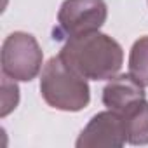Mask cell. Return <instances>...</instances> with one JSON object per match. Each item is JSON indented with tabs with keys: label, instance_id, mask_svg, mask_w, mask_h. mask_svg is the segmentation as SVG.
I'll use <instances>...</instances> for the list:
<instances>
[{
	"label": "cell",
	"instance_id": "52a82bcc",
	"mask_svg": "<svg viewBox=\"0 0 148 148\" xmlns=\"http://www.w3.org/2000/svg\"><path fill=\"white\" fill-rule=\"evenodd\" d=\"M127 127V143L131 145H148V101L139 99L124 113Z\"/></svg>",
	"mask_w": 148,
	"mask_h": 148
},
{
	"label": "cell",
	"instance_id": "ba28073f",
	"mask_svg": "<svg viewBox=\"0 0 148 148\" xmlns=\"http://www.w3.org/2000/svg\"><path fill=\"white\" fill-rule=\"evenodd\" d=\"M129 73L145 87H148V35L139 37L129 52Z\"/></svg>",
	"mask_w": 148,
	"mask_h": 148
},
{
	"label": "cell",
	"instance_id": "9c48e42d",
	"mask_svg": "<svg viewBox=\"0 0 148 148\" xmlns=\"http://www.w3.org/2000/svg\"><path fill=\"white\" fill-rule=\"evenodd\" d=\"M19 103V87L14 79L2 73V108H0V117L5 119L11 112L16 110Z\"/></svg>",
	"mask_w": 148,
	"mask_h": 148
},
{
	"label": "cell",
	"instance_id": "3957f363",
	"mask_svg": "<svg viewBox=\"0 0 148 148\" xmlns=\"http://www.w3.org/2000/svg\"><path fill=\"white\" fill-rule=\"evenodd\" d=\"M44 52L37 38L26 32L11 33L2 44V73L19 82H30L42 71Z\"/></svg>",
	"mask_w": 148,
	"mask_h": 148
},
{
	"label": "cell",
	"instance_id": "8992f818",
	"mask_svg": "<svg viewBox=\"0 0 148 148\" xmlns=\"http://www.w3.org/2000/svg\"><path fill=\"white\" fill-rule=\"evenodd\" d=\"M139 99H145V86H141L131 73L115 75L103 89V105L108 110L124 113Z\"/></svg>",
	"mask_w": 148,
	"mask_h": 148
},
{
	"label": "cell",
	"instance_id": "5b68a950",
	"mask_svg": "<svg viewBox=\"0 0 148 148\" xmlns=\"http://www.w3.org/2000/svg\"><path fill=\"white\" fill-rule=\"evenodd\" d=\"M127 143V127L125 119L120 112L105 110L96 113L89 124L82 129L80 136L75 141L77 148H92V146H112L120 148Z\"/></svg>",
	"mask_w": 148,
	"mask_h": 148
},
{
	"label": "cell",
	"instance_id": "7a4b0ae2",
	"mask_svg": "<svg viewBox=\"0 0 148 148\" xmlns=\"http://www.w3.org/2000/svg\"><path fill=\"white\" fill-rule=\"evenodd\" d=\"M40 92L51 108L61 112H80L91 101L87 79L68 66L59 54L51 58L42 68Z\"/></svg>",
	"mask_w": 148,
	"mask_h": 148
},
{
	"label": "cell",
	"instance_id": "6da1fadb",
	"mask_svg": "<svg viewBox=\"0 0 148 148\" xmlns=\"http://www.w3.org/2000/svg\"><path fill=\"white\" fill-rule=\"evenodd\" d=\"M61 59L87 80H110L122 68V45L106 33L89 32L70 37L59 51Z\"/></svg>",
	"mask_w": 148,
	"mask_h": 148
},
{
	"label": "cell",
	"instance_id": "277c9868",
	"mask_svg": "<svg viewBox=\"0 0 148 148\" xmlns=\"http://www.w3.org/2000/svg\"><path fill=\"white\" fill-rule=\"evenodd\" d=\"M108 18L105 0H64L58 12L59 32L68 38L98 32Z\"/></svg>",
	"mask_w": 148,
	"mask_h": 148
}]
</instances>
